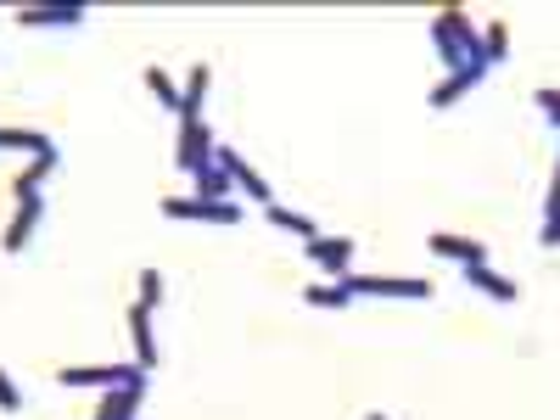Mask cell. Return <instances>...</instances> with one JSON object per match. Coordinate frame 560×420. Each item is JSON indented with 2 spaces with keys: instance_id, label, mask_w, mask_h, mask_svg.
Returning a JSON list of instances; mask_svg holds the SVG:
<instances>
[{
  "instance_id": "30bf717a",
  "label": "cell",
  "mask_w": 560,
  "mask_h": 420,
  "mask_svg": "<svg viewBox=\"0 0 560 420\" xmlns=\"http://www.w3.org/2000/svg\"><path fill=\"white\" fill-rule=\"evenodd\" d=\"M129 342H135V364H140V370L158 364V337H152V308H147V303L129 308Z\"/></svg>"
},
{
  "instance_id": "484cf974",
  "label": "cell",
  "mask_w": 560,
  "mask_h": 420,
  "mask_svg": "<svg viewBox=\"0 0 560 420\" xmlns=\"http://www.w3.org/2000/svg\"><path fill=\"white\" fill-rule=\"evenodd\" d=\"M538 242H544V247H560V202H555V208H544V230H538Z\"/></svg>"
},
{
  "instance_id": "9c48e42d",
  "label": "cell",
  "mask_w": 560,
  "mask_h": 420,
  "mask_svg": "<svg viewBox=\"0 0 560 420\" xmlns=\"http://www.w3.org/2000/svg\"><path fill=\"white\" fill-rule=\"evenodd\" d=\"M18 23L23 28H73V23H84V7L79 0H62V7H23Z\"/></svg>"
},
{
  "instance_id": "277c9868",
  "label": "cell",
  "mask_w": 560,
  "mask_h": 420,
  "mask_svg": "<svg viewBox=\"0 0 560 420\" xmlns=\"http://www.w3.org/2000/svg\"><path fill=\"white\" fill-rule=\"evenodd\" d=\"M163 219H197V224H242V202H202V197H163Z\"/></svg>"
},
{
  "instance_id": "3957f363",
  "label": "cell",
  "mask_w": 560,
  "mask_h": 420,
  "mask_svg": "<svg viewBox=\"0 0 560 420\" xmlns=\"http://www.w3.org/2000/svg\"><path fill=\"white\" fill-rule=\"evenodd\" d=\"M213 158H219V147H213V135H208V124L202 118H179V147H174V163H179V174H202V168H213Z\"/></svg>"
},
{
  "instance_id": "44dd1931",
  "label": "cell",
  "mask_w": 560,
  "mask_h": 420,
  "mask_svg": "<svg viewBox=\"0 0 560 420\" xmlns=\"http://www.w3.org/2000/svg\"><path fill=\"white\" fill-rule=\"evenodd\" d=\"M482 57H488V68L510 57V28H504V23H488V28H482Z\"/></svg>"
},
{
  "instance_id": "8fae6325",
  "label": "cell",
  "mask_w": 560,
  "mask_h": 420,
  "mask_svg": "<svg viewBox=\"0 0 560 420\" xmlns=\"http://www.w3.org/2000/svg\"><path fill=\"white\" fill-rule=\"evenodd\" d=\"M438 258H454V264H465V269H471V264H488V247L482 242H471V236H454V230H438V236L427 242Z\"/></svg>"
},
{
  "instance_id": "6da1fadb",
  "label": "cell",
  "mask_w": 560,
  "mask_h": 420,
  "mask_svg": "<svg viewBox=\"0 0 560 420\" xmlns=\"http://www.w3.org/2000/svg\"><path fill=\"white\" fill-rule=\"evenodd\" d=\"M337 287H348V298H432V280H420V275H342Z\"/></svg>"
},
{
  "instance_id": "7c38bea8",
  "label": "cell",
  "mask_w": 560,
  "mask_h": 420,
  "mask_svg": "<svg viewBox=\"0 0 560 420\" xmlns=\"http://www.w3.org/2000/svg\"><path fill=\"white\" fill-rule=\"evenodd\" d=\"M482 73H488V68H459V73H443V79H438V90H432L427 102H432V107H454V102L465 96V90H477V84H482Z\"/></svg>"
},
{
  "instance_id": "4316f807",
  "label": "cell",
  "mask_w": 560,
  "mask_h": 420,
  "mask_svg": "<svg viewBox=\"0 0 560 420\" xmlns=\"http://www.w3.org/2000/svg\"><path fill=\"white\" fill-rule=\"evenodd\" d=\"M364 420H387V415H364Z\"/></svg>"
},
{
  "instance_id": "603a6c76",
  "label": "cell",
  "mask_w": 560,
  "mask_h": 420,
  "mask_svg": "<svg viewBox=\"0 0 560 420\" xmlns=\"http://www.w3.org/2000/svg\"><path fill=\"white\" fill-rule=\"evenodd\" d=\"M533 102H538V113L560 129V90H549V84H544V90H533Z\"/></svg>"
},
{
  "instance_id": "ffe728a7",
  "label": "cell",
  "mask_w": 560,
  "mask_h": 420,
  "mask_svg": "<svg viewBox=\"0 0 560 420\" xmlns=\"http://www.w3.org/2000/svg\"><path fill=\"white\" fill-rule=\"evenodd\" d=\"M303 303L308 308H348L353 298H348V287H337V280H314V287L303 292Z\"/></svg>"
},
{
  "instance_id": "d4e9b609",
  "label": "cell",
  "mask_w": 560,
  "mask_h": 420,
  "mask_svg": "<svg viewBox=\"0 0 560 420\" xmlns=\"http://www.w3.org/2000/svg\"><path fill=\"white\" fill-rule=\"evenodd\" d=\"M0 409H7V415H18V409H23V387L7 376V370H0Z\"/></svg>"
},
{
  "instance_id": "ac0fdd59",
  "label": "cell",
  "mask_w": 560,
  "mask_h": 420,
  "mask_svg": "<svg viewBox=\"0 0 560 420\" xmlns=\"http://www.w3.org/2000/svg\"><path fill=\"white\" fill-rule=\"evenodd\" d=\"M264 213H269V224H275V230H292V236H303V242H314V236H319V224H314L308 213H298V208H280V202H269Z\"/></svg>"
},
{
  "instance_id": "52a82bcc",
  "label": "cell",
  "mask_w": 560,
  "mask_h": 420,
  "mask_svg": "<svg viewBox=\"0 0 560 420\" xmlns=\"http://www.w3.org/2000/svg\"><path fill=\"white\" fill-rule=\"evenodd\" d=\"M147 409V382H129V387H107L96 404V420H135Z\"/></svg>"
},
{
  "instance_id": "d6986e66",
  "label": "cell",
  "mask_w": 560,
  "mask_h": 420,
  "mask_svg": "<svg viewBox=\"0 0 560 420\" xmlns=\"http://www.w3.org/2000/svg\"><path fill=\"white\" fill-rule=\"evenodd\" d=\"M432 45H438V57H443V68H448V73H459V68H471V62H465V51H459V39H454V28H448L443 18L432 23Z\"/></svg>"
},
{
  "instance_id": "7a4b0ae2",
  "label": "cell",
  "mask_w": 560,
  "mask_h": 420,
  "mask_svg": "<svg viewBox=\"0 0 560 420\" xmlns=\"http://www.w3.org/2000/svg\"><path fill=\"white\" fill-rule=\"evenodd\" d=\"M57 382L62 387H129V382H152V370H140V364H68L57 370Z\"/></svg>"
},
{
  "instance_id": "9a60e30c",
  "label": "cell",
  "mask_w": 560,
  "mask_h": 420,
  "mask_svg": "<svg viewBox=\"0 0 560 420\" xmlns=\"http://www.w3.org/2000/svg\"><path fill=\"white\" fill-rule=\"evenodd\" d=\"M51 174H57V152H45V158H34V163H28V168H23V174L12 179V197H18V202L39 197V185L51 179Z\"/></svg>"
},
{
  "instance_id": "cb8c5ba5",
  "label": "cell",
  "mask_w": 560,
  "mask_h": 420,
  "mask_svg": "<svg viewBox=\"0 0 560 420\" xmlns=\"http://www.w3.org/2000/svg\"><path fill=\"white\" fill-rule=\"evenodd\" d=\"M140 303H147V308H158V303H163V275H158V269L140 275Z\"/></svg>"
},
{
  "instance_id": "5bb4252c",
  "label": "cell",
  "mask_w": 560,
  "mask_h": 420,
  "mask_svg": "<svg viewBox=\"0 0 560 420\" xmlns=\"http://www.w3.org/2000/svg\"><path fill=\"white\" fill-rule=\"evenodd\" d=\"M0 152H28V158H45V152H57V147H51V135L7 124V129H0Z\"/></svg>"
},
{
  "instance_id": "ba28073f",
  "label": "cell",
  "mask_w": 560,
  "mask_h": 420,
  "mask_svg": "<svg viewBox=\"0 0 560 420\" xmlns=\"http://www.w3.org/2000/svg\"><path fill=\"white\" fill-rule=\"evenodd\" d=\"M39 219H45V197L18 202V213H12V224H7V236H0V247H7V253H23V247H28V236L39 230Z\"/></svg>"
},
{
  "instance_id": "4fadbf2b",
  "label": "cell",
  "mask_w": 560,
  "mask_h": 420,
  "mask_svg": "<svg viewBox=\"0 0 560 420\" xmlns=\"http://www.w3.org/2000/svg\"><path fill=\"white\" fill-rule=\"evenodd\" d=\"M465 280H471L482 298H493V303H516V280H504V275L488 269V264H471V269H465Z\"/></svg>"
},
{
  "instance_id": "e0dca14e",
  "label": "cell",
  "mask_w": 560,
  "mask_h": 420,
  "mask_svg": "<svg viewBox=\"0 0 560 420\" xmlns=\"http://www.w3.org/2000/svg\"><path fill=\"white\" fill-rule=\"evenodd\" d=\"M230 191H236V179L219 168V158H213V168H202L191 179V197H202V202H230Z\"/></svg>"
},
{
  "instance_id": "8992f818",
  "label": "cell",
  "mask_w": 560,
  "mask_h": 420,
  "mask_svg": "<svg viewBox=\"0 0 560 420\" xmlns=\"http://www.w3.org/2000/svg\"><path fill=\"white\" fill-rule=\"evenodd\" d=\"M219 168H224L230 179H236V191H247L253 202H264V208L275 202V191H269V185H264V174H258V168H253V163H247L242 152H230V147H219Z\"/></svg>"
},
{
  "instance_id": "2e32d148",
  "label": "cell",
  "mask_w": 560,
  "mask_h": 420,
  "mask_svg": "<svg viewBox=\"0 0 560 420\" xmlns=\"http://www.w3.org/2000/svg\"><path fill=\"white\" fill-rule=\"evenodd\" d=\"M208 79H213V68H208V62H197V68H191V79H185V90H179V118H202Z\"/></svg>"
},
{
  "instance_id": "7402d4cb",
  "label": "cell",
  "mask_w": 560,
  "mask_h": 420,
  "mask_svg": "<svg viewBox=\"0 0 560 420\" xmlns=\"http://www.w3.org/2000/svg\"><path fill=\"white\" fill-rule=\"evenodd\" d=\"M147 90H152V96H158L163 107H174V113H179V84H174L163 68H147Z\"/></svg>"
},
{
  "instance_id": "5b68a950",
  "label": "cell",
  "mask_w": 560,
  "mask_h": 420,
  "mask_svg": "<svg viewBox=\"0 0 560 420\" xmlns=\"http://www.w3.org/2000/svg\"><path fill=\"white\" fill-rule=\"evenodd\" d=\"M303 253H308V264L325 269V280H342L353 269V236H314V242H303Z\"/></svg>"
}]
</instances>
